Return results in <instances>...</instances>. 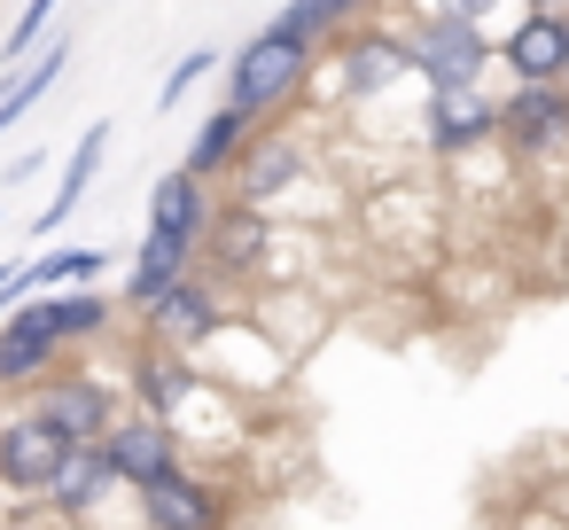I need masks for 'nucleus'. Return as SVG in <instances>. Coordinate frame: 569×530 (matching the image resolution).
I'll list each match as a JSON object with an SVG mask.
<instances>
[{"label":"nucleus","mask_w":569,"mask_h":530,"mask_svg":"<svg viewBox=\"0 0 569 530\" xmlns=\"http://www.w3.org/2000/svg\"><path fill=\"white\" fill-rule=\"evenodd\" d=\"M24 304H32V312H40V328H48V336H63L71 351H79V343H102V336L118 328V304H110L94 281H79V289H40V297H24Z\"/></svg>","instance_id":"nucleus-16"},{"label":"nucleus","mask_w":569,"mask_h":530,"mask_svg":"<svg viewBox=\"0 0 569 530\" xmlns=\"http://www.w3.org/2000/svg\"><path fill=\"white\" fill-rule=\"evenodd\" d=\"M553 507H561V522H569V491H561V499H553Z\"/></svg>","instance_id":"nucleus-29"},{"label":"nucleus","mask_w":569,"mask_h":530,"mask_svg":"<svg viewBox=\"0 0 569 530\" xmlns=\"http://www.w3.org/2000/svg\"><path fill=\"white\" fill-rule=\"evenodd\" d=\"M561 87H569V71H561Z\"/></svg>","instance_id":"nucleus-30"},{"label":"nucleus","mask_w":569,"mask_h":530,"mask_svg":"<svg viewBox=\"0 0 569 530\" xmlns=\"http://www.w3.org/2000/svg\"><path fill=\"white\" fill-rule=\"evenodd\" d=\"M281 188H328V172H320V157H312V141L305 133H289V126H258V141L242 149V164L227 172V203H250V211H281Z\"/></svg>","instance_id":"nucleus-2"},{"label":"nucleus","mask_w":569,"mask_h":530,"mask_svg":"<svg viewBox=\"0 0 569 530\" xmlns=\"http://www.w3.org/2000/svg\"><path fill=\"white\" fill-rule=\"evenodd\" d=\"M375 9H382V0H281V24L289 32H305L312 48H336L343 32H359V24H375Z\"/></svg>","instance_id":"nucleus-21"},{"label":"nucleus","mask_w":569,"mask_h":530,"mask_svg":"<svg viewBox=\"0 0 569 530\" xmlns=\"http://www.w3.org/2000/svg\"><path fill=\"white\" fill-rule=\"evenodd\" d=\"M102 460H110V476H118L126 491H149L157 476H172V468L188 460V437H180L164 413L126 406V413L110 421V437H102Z\"/></svg>","instance_id":"nucleus-7"},{"label":"nucleus","mask_w":569,"mask_h":530,"mask_svg":"<svg viewBox=\"0 0 569 530\" xmlns=\"http://www.w3.org/2000/svg\"><path fill=\"white\" fill-rule=\"evenodd\" d=\"M499 71H507V87H561V71H569V17H522L507 40H499Z\"/></svg>","instance_id":"nucleus-12"},{"label":"nucleus","mask_w":569,"mask_h":530,"mask_svg":"<svg viewBox=\"0 0 569 530\" xmlns=\"http://www.w3.org/2000/svg\"><path fill=\"white\" fill-rule=\"evenodd\" d=\"M530 9H538V17H569V0H530Z\"/></svg>","instance_id":"nucleus-28"},{"label":"nucleus","mask_w":569,"mask_h":530,"mask_svg":"<svg viewBox=\"0 0 569 530\" xmlns=\"http://www.w3.org/2000/svg\"><path fill=\"white\" fill-rule=\"evenodd\" d=\"M48 164V149H24V157H9V172H0V188H17V180H32Z\"/></svg>","instance_id":"nucleus-27"},{"label":"nucleus","mask_w":569,"mask_h":530,"mask_svg":"<svg viewBox=\"0 0 569 530\" xmlns=\"http://www.w3.org/2000/svg\"><path fill=\"white\" fill-rule=\"evenodd\" d=\"M406 9H413V17H460V24H476V32L499 48V40L530 17V0H406Z\"/></svg>","instance_id":"nucleus-23"},{"label":"nucleus","mask_w":569,"mask_h":530,"mask_svg":"<svg viewBox=\"0 0 569 530\" xmlns=\"http://www.w3.org/2000/svg\"><path fill=\"white\" fill-rule=\"evenodd\" d=\"M102 273H110V250H102V242L48 250V258H24V297H40V289H79V281H102Z\"/></svg>","instance_id":"nucleus-22"},{"label":"nucleus","mask_w":569,"mask_h":530,"mask_svg":"<svg viewBox=\"0 0 569 530\" xmlns=\"http://www.w3.org/2000/svg\"><path fill=\"white\" fill-rule=\"evenodd\" d=\"M63 63H71V32L40 40V56H32V63H17L9 79H0V133H9V126H17V118H24V110H32L56 79H63Z\"/></svg>","instance_id":"nucleus-20"},{"label":"nucleus","mask_w":569,"mask_h":530,"mask_svg":"<svg viewBox=\"0 0 569 530\" xmlns=\"http://www.w3.org/2000/svg\"><path fill=\"white\" fill-rule=\"evenodd\" d=\"M149 227H157V234H180V242H203V234L219 227V188L196 180L188 164L164 172V180L149 188Z\"/></svg>","instance_id":"nucleus-15"},{"label":"nucleus","mask_w":569,"mask_h":530,"mask_svg":"<svg viewBox=\"0 0 569 530\" xmlns=\"http://www.w3.org/2000/svg\"><path fill=\"white\" fill-rule=\"evenodd\" d=\"M24 406H32L56 437H71V444H102V437H110V421H118V390H110L102 374H87V367L48 374L40 390H24Z\"/></svg>","instance_id":"nucleus-8"},{"label":"nucleus","mask_w":569,"mask_h":530,"mask_svg":"<svg viewBox=\"0 0 569 530\" xmlns=\"http://www.w3.org/2000/svg\"><path fill=\"white\" fill-rule=\"evenodd\" d=\"M227 320H242V304H234V281H219L211 266H196L180 289H164V297L141 312L149 343H164V351H180V359H196Z\"/></svg>","instance_id":"nucleus-3"},{"label":"nucleus","mask_w":569,"mask_h":530,"mask_svg":"<svg viewBox=\"0 0 569 530\" xmlns=\"http://www.w3.org/2000/svg\"><path fill=\"white\" fill-rule=\"evenodd\" d=\"M258 141V118L250 110H234V102H219L203 126H196V141H188V172L196 180H211V188H227V172L242 164V149Z\"/></svg>","instance_id":"nucleus-18"},{"label":"nucleus","mask_w":569,"mask_h":530,"mask_svg":"<svg viewBox=\"0 0 569 530\" xmlns=\"http://www.w3.org/2000/svg\"><path fill=\"white\" fill-rule=\"evenodd\" d=\"M312 71H320V48H312L305 32H289L281 17H266V24L242 40V56H227V102L250 110L258 126H273V118L312 87Z\"/></svg>","instance_id":"nucleus-1"},{"label":"nucleus","mask_w":569,"mask_h":530,"mask_svg":"<svg viewBox=\"0 0 569 530\" xmlns=\"http://www.w3.org/2000/svg\"><path fill=\"white\" fill-rule=\"evenodd\" d=\"M499 141L515 157H553L569 141V87H507L499 94Z\"/></svg>","instance_id":"nucleus-11"},{"label":"nucleus","mask_w":569,"mask_h":530,"mask_svg":"<svg viewBox=\"0 0 569 530\" xmlns=\"http://www.w3.org/2000/svg\"><path fill=\"white\" fill-rule=\"evenodd\" d=\"M421 149L437 157V164H460V157H476V149H491L499 141V94L491 87H445V94H429L421 87Z\"/></svg>","instance_id":"nucleus-6"},{"label":"nucleus","mask_w":569,"mask_h":530,"mask_svg":"<svg viewBox=\"0 0 569 530\" xmlns=\"http://www.w3.org/2000/svg\"><path fill=\"white\" fill-rule=\"evenodd\" d=\"M133 507H141V530H227L234 522V491L203 460H180L172 476L133 491Z\"/></svg>","instance_id":"nucleus-5"},{"label":"nucleus","mask_w":569,"mask_h":530,"mask_svg":"<svg viewBox=\"0 0 569 530\" xmlns=\"http://www.w3.org/2000/svg\"><path fill=\"white\" fill-rule=\"evenodd\" d=\"M211 71H227V56H211V48H188V56H180V63L164 71V87H157V110L172 118V110H180V102H188V94H196V87H203Z\"/></svg>","instance_id":"nucleus-25"},{"label":"nucleus","mask_w":569,"mask_h":530,"mask_svg":"<svg viewBox=\"0 0 569 530\" xmlns=\"http://www.w3.org/2000/svg\"><path fill=\"white\" fill-rule=\"evenodd\" d=\"M71 452V437H56L32 406L17 413H0V491H17V499H40L56 483V460Z\"/></svg>","instance_id":"nucleus-10"},{"label":"nucleus","mask_w":569,"mask_h":530,"mask_svg":"<svg viewBox=\"0 0 569 530\" xmlns=\"http://www.w3.org/2000/svg\"><path fill=\"white\" fill-rule=\"evenodd\" d=\"M71 367V343L63 336H48L40 328V312L17 297L9 312H0V390L9 398H24V390H40L48 374H63Z\"/></svg>","instance_id":"nucleus-9"},{"label":"nucleus","mask_w":569,"mask_h":530,"mask_svg":"<svg viewBox=\"0 0 569 530\" xmlns=\"http://www.w3.org/2000/svg\"><path fill=\"white\" fill-rule=\"evenodd\" d=\"M110 491H126L118 476H110V460H102V444H71L63 460H56V483L40 491L56 514H71V522H87L94 507H110Z\"/></svg>","instance_id":"nucleus-17"},{"label":"nucleus","mask_w":569,"mask_h":530,"mask_svg":"<svg viewBox=\"0 0 569 530\" xmlns=\"http://www.w3.org/2000/svg\"><path fill=\"white\" fill-rule=\"evenodd\" d=\"M102 157H110V118H94L79 141H71V157H63V180H56V196L32 211V242H48L56 227H71V211L87 203V188H94V172H102Z\"/></svg>","instance_id":"nucleus-14"},{"label":"nucleus","mask_w":569,"mask_h":530,"mask_svg":"<svg viewBox=\"0 0 569 530\" xmlns=\"http://www.w3.org/2000/svg\"><path fill=\"white\" fill-rule=\"evenodd\" d=\"M398 32H406L413 79H421L429 94H445V87H483V71H491V56H499V48H491L476 24H460V17H406Z\"/></svg>","instance_id":"nucleus-4"},{"label":"nucleus","mask_w":569,"mask_h":530,"mask_svg":"<svg viewBox=\"0 0 569 530\" xmlns=\"http://www.w3.org/2000/svg\"><path fill=\"white\" fill-rule=\"evenodd\" d=\"M24 297V258H0V312Z\"/></svg>","instance_id":"nucleus-26"},{"label":"nucleus","mask_w":569,"mask_h":530,"mask_svg":"<svg viewBox=\"0 0 569 530\" xmlns=\"http://www.w3.org/2000/svg\"><path fill=\"white\" fill-rule=\"evenodd\" d=\"M203 266V242H180V234H141V250H133V266H126V312H149L164 289H180L188 273Z\"/></svg>","instance_id":"nucleus-13"},{"label":"nucleus","mask_w":569,"mask_h":530,"mask_svg":"<svg viewBox=\"0 0 569 530\" xmlns=\"http://www.w3.org/2000/svg\"><path fill=\"white\" fill-rule=\"evenodd\" d=\"M56 9H63V0H24V17L9 24V40H0V79H9L17 63H32V56H40V40H48V24H56Z\"/></svg>","instance_id":"nucleus-24"},{"label":"nucleus","mask_w":569,"mask_h":530,"mask_svg":"<svg viewBox=\"0 0 569 530\" xmlns=\"http://www.w3.org/2000/svg\"><path fill=\"white\" fill-rule=\"evenodd\" d=\"M196 382H203L196 359H180V351H164V343H141V351H133V406L180 421V406L196 398Z\"/></svg>","instance_id":"nucleus-19"}]
</instances>
